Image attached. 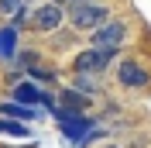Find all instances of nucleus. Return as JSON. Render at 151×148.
I'll return each mask as SVG.
<instances>
[{
	"label": "nucleus",
	"instance_id": "f257e3e1",
	"mask_svg": "<svg viewBox=\"0 0 151 148\" xmlns=\"http://www.w3.org/2000/svg\"><path fill=\"white\" fill-rule=\"evenodd\" d=\"M106 17H110V10L103 4H93V0H76L69 10V21L79 31H96L100 24H106Z\"/></svg>",
	"mask_w": 151,
	"mask_h": 148
},
{
	"label": "nucleus",
	"instance_id": "f03ea898",
	"mask_svg": "<svg viewBox=\"0 0 151 148\" xmlns=\"http://www.w3.org/2000/svg\"><path fill=\"white\" fill-rule=\"evenodd\" d=\"M55 120H58V128H62V134H65L72 145H79V141L89 134V128H93V120L86 117V114H76V110H65V107H55Z\"/></svg>",
	"mask_w": 151,
	"mask_h": 148
},
{
	"label": "nucleus",
	"instance_id": "7ed1b4c3",
	"mask_svg": "<svg viewBox=\"0 0 151 148\" xmlns=\"http://www.w3.org/2000/svg\"><path fill=\"white\" fill-rule=\"evenodd\" d=\"M113 55H117V52H110V48H86L83 55H76L72 69H76V73H89V76H96V73H103L106 65L113 62Z\"/></svg>",
	"mask_w": 151,
	"mask_h": 148
},
{
	"label": "nucleus",
	"instance_id": "20e7f679",
	"mask_svg": "<svg viewBox=\"0 0 151 148\" xmlns=\"http://www.w3.org/2000/svg\"><path fill=\"white\" fill-rule=\"evenodd\" d=\"M124 38H127V24H124V21H106V24H100V28L93 31V48H110V52H117Z\"/></svg>",
	"mask_w": 151,
	"mask_h": 148
},
{
	"label": "nucleus",
	"instance_id": "39448f33",
	"mask_svg": "<svg viewBox=\"0 0 151 148\" xmlns=\"http://www.w3.org/2000/svg\"><path fill=\"white\" fill-rule=\"evenodd\" d=\"M62 17H65V10H62V7H55V4H41V7H35V10L28 14L31 28H35V31H41V35L55 31L58 24H62Z\"/></svg>",
	"mask_w": 151,
	"mask_h": 148
},
{
	"label": "nucleus",
	"instance_id": "423d86ee",
	"mask_svg": "<svg viewBox=\"0 0 151 148\" xmlns=\"http://www.w3.org/2000/svg\"><path fill=\"white\" fill-rule=\"evenodd\" d=\"M117 79H120L124 86H144L148 83V73H144L141 69V62H137V59H124L120 65H117Z\"/></svg>",
	"mask_w": 151,
	"mask_h": 148
},
{
	"label": "nucleus",
	"instance_id": "0eeeda50",
	"mask_svg": "<svg viewBox=\"0 0 151 148\" xmlns=\"http://www.w3.org/2000/svg\"><path fill=\"white\" fill-rule=\"evenodd\" d=\"M17 59V28L4 24L0 28V62H14Z\"/></svg>",
	"mask_w": 151,
	"mask_h": 148
},
{
	"label": "nucleus",
	"instance_id": "6e6552de",
	"mask_svg": "<svg viewBox=\"0 0 151 148\" xmlns=\"http://www.w3.org/2000/svg\"><path fill=\"white\" fill-rule=\"evenodd\" d=\"M14 96H17L14 103H21V107H35V103H41V90H38L35 83H17Z\"/></svg>",
	"mask_w": 151,
	"mask_h": 148
},
{
	"label": "nucleus",
	"instance_id": "1a4fd4ad",
	"mask_svg": "<svg viewBox=\"0 0 151 148\" xmlns=\"http://www.w3.org/2000/svg\"><path fill=\"white\" fill-rule=\"evenodd\" d=\"M58 100H62L65 110H76V114L89 110V96H83V93H76V90H62V93H58Z\"/></svg>",
	"mask_w": 151,
	"mask_h": 148
},
{
	"label": "nucleus",
	"instance_id": "9d476101",
	"mask_svg": "<svg viewBox=\"0 0 151 148\" xmlns=\"http://www.w3.org/2000/svg\"><path fill=\"white\" fill-rule=\"evenodd\" d=\"M0 117H7V120H35L38 117V110H31V107H21V103H14V100H7V103H0Z\"/></svg>",
	"mask_w": 151,
	"mask_h": 148
},
{
	"label": "nucleus",
	"instance_id": "9b49d317",
	"mask_svg": "<svg viewBox=\"0 0 151 148\" xmlns=\"http://www.w3.org/2000/svg\"><path fill=\"white\" fill-rule=\"evenodd\" d=\"M72 90L83 93V96H93V93H96V76H89V73H76V76H72Z\"/></svg>",
	"mask_w": 151,
	"mask_h": 148
},
{
	"label": "nucleus",
	"instance_id": "f8f14e48",
	"mask_svg": "<svg viewBox=\"0 0 151 148\" xmlns=\"http://www.w3.org/2000/svg\"><path fill=\"white\" fill-rule=\"evenodd\" d=\"M0 134H14V138H24V134H28V128H24V124H17V120L0 117Z\"/></svg>",
	"mask_w": 151,
	"mask_h": 148
},
{
	"label": "nucleus",
	"instance_id": "ddd939ff",
	"mask_svg": "<svg viewBox=\"0 0 151 148\" xmlns=\"http://www.w3.org/2000/svg\"><path fill=\"white\" fill-rule=\"evenodd\" d=\"M21 10H24V4H21V0H0V14H4V17H17Z\"/></svg>",
	"mask_w": 151,
	"mask_h": 148
},
{
	"label": "nucleus",
	"instance_id": "4468645a",
	"mask_svg": "<svg viewBox=\"0 0 151 148\" xmlns=\"http://www.w3.org/2000/svg\"><path fill=\"white\" fill-rule=\"evenodd\" d=\"M62 4H76V0H55V7H62Z\"/></svg>",
	"mask_w": 151,
	"mask_h": 148
},
{
	"label": "nucleus",
	"instance_id": "2eb2a0df",
	"mask_svg": "<svg viewBox=\"0 0 151 148\" xmlns=\"http://www.w3.org/2000/svg\"><path fill=\"white\" fill-rule=\"evenodd\" d=\"M21 4H31V0H21Z\"/></svg>",
	"mask_w": 151,
	"mask_h": 148
},
{
	"label": "nucleus",
	"instance_id": "dca6fc26",
	"mask_svg": "<svg viewBox=\"0 0 151 148\" xmlns=\"http://www.w3.org/2000/svg\"><path fill=\"white\" fill-rule=\"evenodd\" d=\"M106 148H117V145H106Z\"/></svg>",
	"mask_w": 151,
	"mask_h": 148
}]
</instances>
